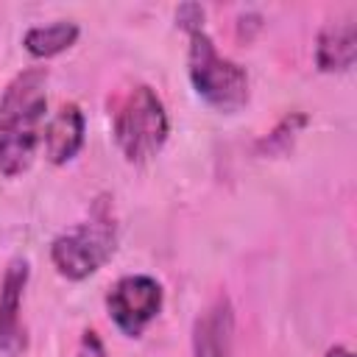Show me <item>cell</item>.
Segmentation results:
<instances>
[{
	"mask_svg": "<svg viewBox=\"0 0 357 357\" xmlns=\"http://www.w3.org/2000/svg\"><path fill=\"white\" fill-rule=\"evenodd\" d=\"M47 70L25 67L0 95V173L14 178L25 173L42 142V120L47 112Z\"/></svg>",
	"mask_w": 357,
	"mask_h": 357,
	"instance_id": "cell-1",
	"label": "cell"
},
{
	"mask_svg": "<svg viewBox=\"0 0 357 357\" xmlns=\"http://www.w3.org/2000/svg\"><path fill=\"white\" fill-rule=\"evenodd\" d=\"M112 134L120 153L131 165H145L165 148L170 120L153 86L134 84L117 98L112 112Z\"/></svg>",
	"mask_w": 357,
	"mask_h": 357,
	"instance_id": "cell-2",
	"label": "cell"
},
{
	"mask_svg": "<svg viewBox=\"0 0 357 357\" xmlns=\"http://www.w3.org/2000/svg\"><path fill=\"white\" fill-rule=\"evenodd\" d=\"M187 36H190L187 75H190L195 95L215 112H223V114L240 112L251 95L248 73L215 47L206 28H195Z\"/></svg>",
	"mask_w": 357,
	"mask_h": 357,
	"instance_id": "cell-3",
	"label": "cell"
},
{
	"mask_svg": "<svg viewBox=\"0 0 357 357\" xmlns=\"http://www.w3.org/2000/svg\"><path fill=\"white\" fill-rule=\"evenodd\" d=\"M114 248H117V226L112 209L109 204L98 201L89 220L75 223L50 243V262L59 271V276L70 282H84L112 259Z\"/></svg>",
	"mask_w": 357,
	"mask_h": 357,
	"instance_id": "cell-4",
	"label": "cell"
},
{
	"mask_svg": "<svg viewBox=\"0 0 357 357\" xmlns=\"http://www.w3.org/2000/svg\"><path fill=\"white\" fill-rule=\"evenodd\" d=\"M162 301L165 290L148 273H128L117 279L106 293L109 318L126 337H139L145 326L159 315Z\"/></svg>",
	"mask_w": 357,
	"mask_h": 357,
	"instance_id": "cell-5",
	"label": "cell"
},
{
	"mask_svg": "<svg viewBox=\"0 0 357 357\" xmlns=\"http://www.w3.org/2000/svg\"><path fill=\"white\" fill-rule=\"evenodd\" d=\"M28 276H31V268H28V259L22 257L8 259L0 276V354L3 357H20L28 349V335L20 315Z\"/></svg>",
	"mask_w": 357,
	"mask_h": 357,
	"instance_id": "cell-6",
	"label": "cell"
},
{
	"mask_svg": "<svg viewBox=\"0 0 357 357\" xmlns=\"http://www.w3.org/2000/svg\"><path fill=\"white\" fill-rule=\"evenodd\" d=\"M234 346V307L220 293L192 324V357H231Z\"/></svg>",
	"mask_w": 357,
	"mask_h": 357,
	"instance_id": "cell-7",
	"label": "cell"
},
{
	"mask_svg": "<svg viewBox=\"0 0 357 357\" xmlns=\"http://www.w3.org/2000/svg\"><path fill=\"white\" fill-rule=\"evenodd\" d=\"M86 137V120L78 103H61L59 112L45 123L42 145L50 165H67L78 156Z\"/></svg>",
	"mask_w": 357,
	"mask_h": 357,
	"instance_id": "cell-8",
	"label": "cell"
},
{
	"mask_svg": "<svg viewBox=\"0 0 357 357\" xmlns=\"http://www.w3.org/2000/svg\"><path fill=\"white\" fill-rule=\"evenodd\" d=\"M357 59V22L351 17L329 20L315 39V64L321 73H346Z\"/></svg>",
	"mask_w": 357,
	"mask_h": 357,
	"instance_id": "cell-9",
	"label": "cell"
},
{
	"mask_svg": "<svg viewBox=\"0 0 357 357\" xmlns=\"http://www.w3.org/2000/svg\"><path fill=\"white\" fill-rule=\"evenodd\" d=\"M81 36L78 22L73 20H53L45 25H31L22 33V47L33 59H53L64 50H70Z\"/></svg>",
	"mask_w": 357,
	"mask_h": 357,
	"instance_id": "cell-10",
	"label": "cell"
},
{
	"mask_svg": "<svg viewBox=\"0 0 357 357\" xmlns=\"http://www.w3.org/2000/svg\"><path fill=\"white\" fill-rule=\"evenodd\" d=\"M310 123V117L304 112H287L265 137L257 139L254 151L259 156H279V153H287L296 142V137L301 134V128Z\"/></svg>",
	"mask_w": 357,
	"mask_h": 357,
	"instance_id": "cell-11",
	"label": "cell"
},
{
	"mask_svg": "<svg viewBox=\"0 0 357 357\" xmlns=\"http://www.w3.org/2000/svg\"><path fill=\"white\" fill-rule=\"evenodd\" d=\"M176 25L181 31H195V28H204V8L198 3H181L176 8Z\"/></svg>",
	"mask_w": 357,
	"mask_h": 357,
	"instance_id": "cell-12",
	"label": "cell"
},
{
	"mask_svg": "<svg viewBox=\"0 0 357 357\" xmlns=\"http://www.w3.org/2000/svg\"><path fill=\"white\" fill-rule=\"evenodd\" d=\"M75 357H109V351H106V346H103V340H100V335L95 329H86L81 335Z\"/></svg>",
	"mask_w": 357,
	"mask_h": 357,
	"instance_id": "cell-13",
	"label": "cell"
},
{
	"mask_svg": "<svg viewBox=\"0 0 357 357\" xmlns=\"http://www.w3.org/2000/svg\"><path fill=\"white\" fill-rule=\"evenodd\" d=\"M262 28V17L259 14H254V11H248V14H240L237 17V36L240 39H254V33Z\"/></svg>",
	"mask_w": 357,
	"mask_h": 357,
	"instance_id": "cell-14",
	"label": "cell"
},
{
	"mask_svg": "<svg viewBox=\"0 0 357 357\" xmlns=\"http://www.w3.org/2000/svg\"><path fill=\"white\" fill-rule=\"evenodd\" d=\"M324 357H354V354H351V349H349V346L335 343V346H329V349H326V354H324Z\"/></svg>",
	"mask_w": 357,
	"mask_h": 357,
	"instance_id": "cell-15",
	"label": "cell"
}]
</instances>
